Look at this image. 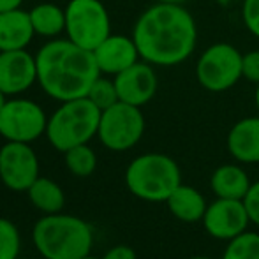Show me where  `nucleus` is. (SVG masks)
Wrapping results in <instances>:
<instances>
[{"label": "nucleus", "mask_w": 259, "mask_h": 259, "mask_svg": "<svg viewBox=\"0 0 259 259\" xmlns=\"http://www.w3.org/2000/svg\"><path fill=\"white\" fill-rule=\"evenodd\" d=\"M37 81V62L25 50L0 52V90L18 96Z\"/></svg>", "instance_id": "nucleus-13"}, {"label": "nucleus", "mask_w": 259, "mask_h": 259, "mask_svg": "<svg viewBox=\"0 0 259 259\" xmlns=\"http://www.w3.org/2000/svg\"><path fill=\"white\" fill-rule=\"evenodd\" d=\"M67 39L85 50H94L111 35V21L101 0H71L65 9Z\"/></svg>", "instance_id": "nucleus-6"}, {"label": "nucleus", "mask_w": 259, "mask_h": 259, "mask_svg": "<svg viewBox=\"0 0 259 259\" xmlns=\"http://www.w3.org/2000/svg\"><path fill=\"white\" fill-rule=\"evenodd\" d=\"M87 97H89V99L92 101V103L96 104L101 111L111 108L113 104H116L120 101L118 92H116L115 79L111 81V79L101 78V76L94 81V85L90 87L89 96Z\"/></svg>", "instance_id": "nucleus-24"}, {"label": "nucleus", "mask_w": 259, "mask_h": 259, "mask_svg": "<svg viewBox=\"0 0 259 259\" xmlns=\"http://www.w3.org/2000/svg\"><path fill=\"white\" fill-rule=\"evenodd\" d=\"M103 259H138L136 252L129 245H115L104 254Z\"/></svg>", "instance_id": "nucleus-28"}, {"label": "nucleus", "mask_w": 259, "mask_h": 259, "mask_svg": "<svg viewBox=\"0 0 259 259\" xmlns=\"http://www.w3.org/2000/svg\"><path fill=\"white\" fill-rule=\"evenodd\" d=\"M125 184L136 198L159 203L166 201L182 184V173L169 155L143 154L129 164Z\"/></svg>", "instance_id": "nucleus-5"}, {"label": "nucleus", "mask_w": 259, "mask_h": 259, "mask_svg": "<svg viewBox=\"0 0 259 259\" xmlns=\"http://www.w3.org/2000/svg\"><path fill=\"white\" fill-rule=\"evenodd\" d=\"M133 39L145 62L173 67L185 62L194 52L198 25L180 4L157 2L138 18Z\"/></svg>", "instance_id": "nucleus-1"}, {"label": "nucleus", "mask_w": 259, "mask_h": 259, "mask_svg": "<svg viewBox=\"0 0 259 259\" xmlns=\"http://www.w3.org/2000/svg\"><path fill=\"white\" fill-rule=\"evenodd\" d=\"M32 242L45 259H81L92 250L94 235L83 219L52 213L35 222Z\"/></svg>", "instance_id": "nucleus-3"}, {"label": "nucleus", "mask_w": 259, "mask_h": 259, "mask_svg": "<svg viewBox=\"0 0 259 259\" xmlns=\"http://www.w3.org/2000/svg\"><path fill=\"white\" fill-rule=\"evenodd\" d=\"M35 62L41 89L62 103L87 97L90 87L101 76L94 52L74 45L69 39L45 45L35 55Z\"/></svg>", "instance_id": "nucleus-2"}, {"label": "nucleus", "mask_w": 259, "mask_h": 259, "mask_svg": "<svg viewBox=\"0 0 259 259\" xmlns=\"http://www.w3.org/2000/svg\"><path fill=\"white\" fill-rule=\"evenodd\" d=\"M191 259H211V257H206V256H196V257H191Z\"/></svg>", "instance_id": "nucleus-33"}, {"label": "nucleus", "mask_w": 259, "mask_h": 259, "mask_svg": "<svg viewBox=\"0 0 259 259\" xmlns=\"http://www.w3.org/2000/svg\"><path fill=\"white\" fill-rule=\"evenodd\" d=\"M222 259H259V235L245 231L229 240Z\"/></svg>", "instance_id": "nucleus-22"}, {"label": "nucleus", "mask_w": 259, "mask_h": 259, "mask_svg": "<svg viewBox=\"0 0 259 259\" xmlns=\"http://www.w3.org/2000/svg\"><path fill=\"white\" fill-rule=\"evenodd\" d=\"M39 178V159L30 143L7 141L0 148V180L7 189L27 192Z\"/></svg>", "instance_id": "nucleus-10"}, {"label": "nucleus", "mask_w": 259, "mask_h": 259, "mask_svg": "<svg viewBox=\"0 0 259 259\" xmlns=\"http://www.w3.org/2000/svg\"><path fill=\"white\" fill-rule=\"evenodd\" d=\"M81 259H97V257H94V256H90V254H89V256H85V257H81Z\"/></svg>", "instance_id": "nucleus-34"}, {"label": "nucleus", "mask_w": 259, "mask_h": 259, "mask_svg": "<svg viewBox=\"0 0 259 259\" xmlns=\"http://www.w3.org/2000/svg\"><path fill=\"white\" fill-rule=\"evenodd\" d=\"M96 62L101 72L116 76L140 60V52L133 37L127 35H108L96 50Z\"/></svg>", "instance_id": "nucleus-14"}, {"label": "nucleus", "mask_w": 259, "mask_h": 259, "mask_svg": "<svg viewBox=\"0 0 259 259\" xmlns=\"http://www.w3.org/2000/svg\"><path fill=\"white\" fill-rule=\"evenodd\" d=\"M65 154V166L71 171L74 177L85 178L96 171L97 167V155L92 148L89 147V143L78 145V147L69 148Z\"/></svg>", "instance_id": "nucleus-21"}, {"label": "nucleus", "mask_w": 259, "mask_h": 259, "mask_svg": "<svg viewBox=\"0 0 259 259\" xmlns=\"http://www.w3.org/2000/svg\"><path fill=\"white\" fill-rule=\"evenodd\" d=\"M157 2H162V4H180V6H184V2H187V0H157Z\"/></svg>", "instance_id": "nucleus-30"}, {"label": "nucleus", "mask_w": 259, "mask_h": 259, "mask_svg": "<svg viewBox=\"0 0 259 259\" xmlns=\"http://www.w3.org/2000/svg\"><path fill=\"white\" fill-rule=\"evenodd\" d=\"M256 106H257V109H259V85L256 87Z\"/></svg>", "instance_id": "nucleus-32"}, {"label": "nucleus", "mask_w": 259, "mask_h": 259, "mask_svg": "<svg viewBox=\"0 0 259 259\" xmlns=\"http://www.w3.org/2000/svg\"><path fill=\"white\" fill-rule=\"evenodd\" d=\"M115 85L122 103L141 108L154 99L159 89V78L152 64L138 60L136 64L115 76Z\"/></svg>", "instance_id": "nucleus-12"}, {"label": "nucleus", "mask_w": 259, "mask_h": 259, "mask_svg": "<svg viewBox=\"0 0 259 259\" xmlns=\"http://www.w3.org/2000/svg\"><path fill=\"white\" fill-rule=\"evenodd\" d=\"M250 219L243 199H226L217 198L210 203L203 215V226L206 233L217 240H233L245 233Z\"/></svg>", "instance_id": "nucleus-11"}, {"label": "nucleus", "mask_w": 259, "mask_h": 259, "mask_svg": "<svg viewBox=\"0 0 259 259\" xmlns=\"http://www.w3.org/2000/svg\"><path fill=\"white\" fill-rule=\"evenodd\" d=\"M46 127L45 111L30 99H11L0 111V136L7 141L32 143L46 134Z\"/></svg>", "instance_id": "nucleus-9"}, {"label": "nucleus", "mask_w": 259, "mask_h": 259, "mask_svg": "<svg viewBox=\"0 0 259 259\" xmlns=\"http://www.w3.org/2000/svg\"><path fill=\"white\" fill-rule=\"evenodd\" d=\"M249 175L243 171V167L236 164H224L213 171L210 178L211 191L217 194V198L226 199H243L250 189Z\"/></svg>", "instance_id": "nucleus-17"}, {"label": "nucleus", "mask_w": 259, "mask_h": 259, "mask_svg": "<svg viewBox=\"0 0 259 259\" xmlns=\"http://www.w3.org/2000/svg\"><path fill=\"white\" fill-rule=\"evenodd\" d=\"M243 55L228 42H215L208 46L196 64V78L208 92H226L233 89L242 72Z\"/></svg>", "instance_id": "nucleus-7"}, {"label": "nucleus", "mask_w": 259, "mask_h": 259, "mask_svg": "<svg viewBox=\"0 0 259 259\" xmlns=\"http://www.w3.org/2000/svg\"><path fill=\"white\" fill-rule=\"evenodd\" d=\"M169 211L182 222H198L203 221V215L206 211V201L201 192L189 185H178L173 194L166 199Z\"/></svg>", "instance_id": "nucleus-18"}, {"label": "nucleus", "mask_w": 259, "mask_h": 259, "mask_svg": "<svg viewBox=\"0 0 259 259\" xmlns=\"http://www.w3.org/2000/svg\"><path fill=\"white\" fill-rule=\"evenodd\" d=\"M30 203L45 215L60 213L65 206L64 189L50 178L39 177L27 191Z\"/></svg>", "instance_id": "nucleus-19"}, {"label": "nucleus", "mask_w": 259, "mask_h": 259, "mask_svg": "<svg viewBox=\"0 0 259 259\" xmlns=\"http://www.w3.org/2000/svg\"><path fill=\"white\" fill-rule=\"evenodd\" d=\"M145 133V116L138 106L118 101L101 113V143L113 152H125L140 143Z\"/></svg>", "instance_id": "nucleus-8"}, {"label": "nucleus", "mask_w": 259, "mask_h": 259, "mask_svg": "<svg viewBox=\"0 0 259 259\" xmlns=\"http://www.w3.org/2000/svg\"><path fill=\"white\" fill-rule=\"evenodd\" d=\"M228 150L238 162H259V116L242 118L231 127Z\"/></svg>", "instance_id": "nucleus-15"}, {"label": "nucleus", "mask_w": 259, "mask_h": 259, "mask_svg": "<svg viewBox=\"0 0 259 259\" xmlns=\"http://www.w3.org/2000/svg\"><path fill=\"white\" fill-rule=\"evenodd\" d=\"M34 34L30 13L14 9L0 14V52L25 50Z\"/></svg>", "instance_id": "nucleus-16"}, {"label": "nucleus", "mask_w": 259, "mask_h": 259, "mask_svg": "<svg viewBox=\"0 0 259 259\" xmlns=\"http://www.w3.org/2000/svg\"><path fill=\"white\" fill-rule=\"evenodd\" d=\"M101 109L89 97L65 101L48 118L46 136L58 152L85 145L97 136L101 122Z\"/></svg>", "instance_id": "nucleus-4"}, {"label": "nucleus", "mask_w": 259, "mask_h": 259, "mask_svg": "<svg viewBox=\"0 0 259 259\" xmlns=\"http://www.w3.org/2000/svg\"><path fill=\"white\" fill-rule=\"evenodd\" d=\"M21 2H23V0H0V14L9 13V11H14V9H20Z\"/></svg>", "instance_id": "nucleus-29"}, {"label": "nucleus", "mask_w": 259, "mask_h": 259, "mask_svg": "<svg viewBox=\"0 0 259 259\" xmlns=\"http://www.w3.org/2000/svg\"><path fill=\"white\" fill-rule=\"evenodd\" d=\"M242 72L245 79L259 85V50H254V52L243 55Z\"/></svg>", "instance_id": "nucleus-26"}, {"label": "nucleus", "mask_w": 259, "mask_h": 259, "mask_svg": "<svg viewBox=\"0 0 259 259\" xmlns=\"http://www.w3.org/2000/svg\"><path fill=\"white\" fill-rule=\"evenodd\" d=\"M32 27L35 34L55 37L65 30V11L55 4H39L30 11Z\"/></svg>", "instance_id": "nucleus-20"}, {"label": "nucleus", "mask_w": 259, "mask_h": 259, "mask_svg": "<svg viewBox=\"0 0 259 259\" xmlns=\"http://www.w3.org/2000/svg\"><path fill=\"white\" fill-rule=\"evenodd\" d=\"M6 103H7V101H6V94L0 90V111H2V108L6 106Z\"/></svg>", "instance_id": "nucleus-31"}, {"label": "nucleus", "mask_w": 259, "mask_h": 259, "mask_svg": "<svg viewBox=\"0 0 259 259\" xmlns=\"http://www.w3.org/2000/svg\"><path fill=\"white\" fill-rule=\"evenodd\" d=\"M243 205L247 208L250 222L259 226V182L250 185L249 192H247V196L243 198Z\"/></svg>", "instance_id": "nucleus-27"}, {"label": "nucleus", "mask_w": 259, "mask_h": 259, "mask_svg": "<svg viewBox=\"0 0 259 259\" xmlns=\"http://www.w3.org/2000/svg\"><path fill=\"white\" fill-rule=\"evenodd\" d=\"M242 16L247 30L259 39V0H243Z\"/></svg>", "instance_id": "nucleus-25"}, {"label": "nucleus", "mask_w": 259, "mask_h": 259, "mask_svg": "<svg viewBox=\"0 0 259 259\" xmlns=\"http://www.w3.org/2000/svg\"><path fill=\"white\" fill-rule=\"evenodd\" d=\"M21 249V236L16 224L0 217V259H18Z\"/></svg>", "instance_id": "nucleus-23"}]
</instances>
